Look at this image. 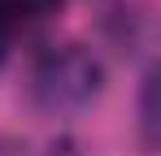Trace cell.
Instances as JSON below:
<instances>
[{
	"label": "cell",
	"mask_w": 161,
	"mask_h": 156,
	"mask_svg": "<svg viewBox=\"0 0 161 156\" xmlns=\"http://www.w3.org/2000/svg\"><path fill=\"white\" fill-rule=\"evenodd\" d=\"M31 91L48 113H79L83 104L96 100L100 91V61L79 44H61L48 48L35 61Z\"/></svg>",
	"instance_id": "1"
},
{
	"label": "cell",
	"mask_w": 161,
	"mask_h": 156,
	"mask_svg": "<svg viewBox=\"0 0 161 156\" xmlns=\"http://www.w3.org/2000/svg\"><path fill=\"white\" fill-rule=\"evenodd\" d=\"M61 0H0V65Z\"/></svg>",
	"instance_id": "2"
}]
</instances>
